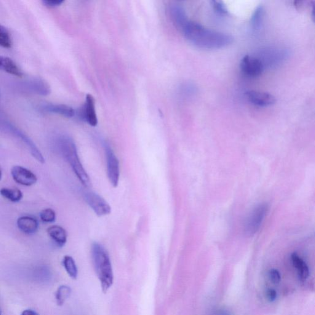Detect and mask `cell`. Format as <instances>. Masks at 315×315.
<instances>
[{
	"label": "cell",
	"mask_w": 315,
	"mask_h": 315,
	"mask_svg": "<svg viewBox=\"0 0 315 315\" xmlns=\"http://www.w3.org/2000/svg\"><path fill=\"white\" fill-rule=\"evenodd\" d=\"M40 218L44 223H54L56 220V214L52 209H46L40 214Z\"/></svg>",
	"instance_id": "cell-25"
},
{
	"label": "cell",
	"mask_w": 315,
	"mask_h": 315,
	"mask_svg": "<svg viewBox=\"0 0 315 315\" xmlns=\"http://www.w3.org/2000/svg\"><path fill=\"white\" fill-rule=\"evenodd\" d=\"M182 32L188 41L202 49H222L234 42V37L228 34L210 30L192 21H189Z\"/></svg>",
	"instance_id": "cell-1"
},
{
	"label": "cell",
	"mask_w": 315,
	"mask_h": 315,
	"mask_svg": "<svg viewBox=\"0 0 315 315\" xmlns=\"http://www.w3.org/2000/svg\"><path fill=\"white\" fill-rule=\"evenodd\" d=\"M212 315H232L230 312L224 309L216 310L213 312Z\"/></svg>",
	"instance_id": "cell-30"
},
{
	"label": "cell",
	"mask_w": 315,
	"mask_h": 315,
	"mask_svg": "<svg viewBox=\"0 0 315 315\" xmlns=\"http://www.w3.org/2000/svg\"><path fill=\"white\" fill-rule=\"evenodd\" d=\"M63 266L69 276L72 279L76 280L78 278V270L74 258L69 256H65L63 260Z\"/></svg>",
	"instance_id": "cell-21"
},
{
	"label": "cell",
	"mask_w": 315,
	"mask_h": 315,
	"mask_svg": "<svg viewBox=\"0 0 315 315\" xmlns=\"http://www.w3.org/2000/svg\"><path fill=\"white\" fill-rule=\"evenodd\" d=\"M246 95L250 103L260 108H268L274 105L276 102V98L269 93L250 90L246 93Z\"/></svg>",
	"instance_id": "cell-11"
},
{
	"label": "cell",
	"mask_w": 315,
	"mask_h": 315,
	"mask_svg": "<svg viewBox=\"0 0 315 315\" xmlns=\"http://www.w3.org/2000/svg\"><path fill=\"white\" fill-rule=\"evenodd\" d=\"M18 89L32 94L46 96L50 94V85L45 80L39 78H33L25 80L18 84Z\"/></svg>",
	"instance_id": "cell-8"
},
{
	"label": "cell",
	"mask_w": 315,
	"mask_h": 315,
	"mask_svg": "<svg viewBox=\"0 0 315 315\" xmlns=\"http://www.w3.org/2000/svg\"><path fill=\"white\" fill-rule=\"evenodd\" d=\"M18 229L26 234H36L39 228V223L36 218L31 216H23L18 220Z\"/></svg>",
	"instance_id": "cell-14"
},
{
	"label": "cell",
	"mask_w": 315,
	"mask_h": 315,
	"mask_svg": "<svg viewBox=\"0 0 315 315\" xmlns=\"http://www.w3.org/2000/svg\"><path fill=\"white\" fill-rule=\"evenodd\" d=\"M0 193L2 197L12 202H20L24 197L22 192L18 188H4Z\"/></svg>",
	"instance_id": "cell-20"
},
{
	"label": "cell",
	"mask_w": 315,
	"mask_h": 315,
	"mask_svg": "<svg viewBox=\"0 0 315 315\" xmlns=\"http://www.w3.org/2000/svg\"><path fill=\"white\" fill-rule=\"evenodd\" d=\"M0 45L6 49H10L12 46V39L10 32L2 26H0Z\"/></svg>",
	"instance_id": "cell-23"
},
{
	"label": "cell",
	"mask_w": 315,
	"mask_h": 315,
	"mask_svg": "<svg viewBox=\"0 0 315 315\" xmlns=\"http://www.w3.org/2000/svg\"><path fill=\"white\" fill-rule=\"evenodd\" d=\"M84 198L87 204L98 217H104L110 214L112 208L110 204L100 194L94 192H88L84 194Z\"/></svg>",
	"instance_id": "cell-7"
},
{
	"label": "cell",
	"mask_w": 315,
	"mask_h": 315,
	"mask_svg": "<svg viewBox=\"0 0 315 315\" xmlns=\"http://www.w3.org/2000/svg\"><path fill=\"white\" fill-rule=\"evenodd\" d=\"M64 2V0H44L42 4L49 8H56L60 6Z\"/></svg>",
	"instance_id": "cell-28"
},
{
	"label": "cell",
	"mask_w": 315,
	"mask_h": 315,
	"mask_svg": "<svg viewBox=\"0 0 315 315\" xmlns=\"http://www.w3.org/2000/svg\"><path fill=\"white\" fill-rule=\"evenodd\" d=\"M212 4L213 9L214 10L215 12H217L218 14L222 16H228L229 14L228 8H226L225 4H224L222 2L212 1Z\"/></svg>",
	"instance_id": "cell-26"
},
{
	"label": "cell",
	"mask_w": 315,
	"mask_h": 315,
	"mask_svg": "<svg viewBox=\"0 0 315 315\" xmlns=\"http://www.w3.org/2000/svg\"><path fill=\"white\" fill-rule=\"evenodd\" d=\"M2 129H4L6 132H10V134L17 138L18 140H20L24 144H25L26 146L28 149V150L30 152L32 156L36 158L40 164H45V159L40 152L39 148H37L36 144L32 141L28 136L24 134V132H21L20 130H18L17 128L13 126L12 124H10V122H4L2 124Z\"/></svg>",
	"instance_id": "cell-4"
},
{
	"label": "cell",
	"mask_w": 315,
	"mask_h": 315,
	"mask_svg": "<svg viewBox=\"0 0 315 315\" xmlns=\"http://www.w3.org/2000/svg\"><path fill=\"white\" fill-rule=\"evenodd\" d=\"M268 276L272 284H279L280 282H281V274H280L279 271L277 270L276 269L271 270L269 272Z\"/></svg>",
	"instance_id": "cell-27"
},
{
	"label": "cell",
	"mask_w": 315,
	"mask_h": 315,
	"mask_svg": "<svg viewBox=\"0 0 315 315\" xmlns=\"http://www.w3.org/2000/svg\"><path fill=\"white\" fill-rule=\"evenodd\" d=\"M311 6H312V20H313L314 23L315 24V2H311Z\"/></svg>",
	"instance_id": "cell-32"
},
{
	"label": "cell",
	"mask_w": 315,
	"mask_h": 315,
	"mask_svg": "<svg viewBox=\"0 0 315 315\" xmlns=\"http://www.w3.org/2000/svg\"><path fill=\"white\" fill-rule=\"evenodd\" d=\"M268 205L262 204L258 206L248 218L246 224V232L248 236H252L258 231L268 215Z\"/></svg>",
	"instance_id": "cell-5"
},
{
	"label": "cell",
	"mask_w": 315,
	"mask_h": 315,
	"mask_svg": "<svg viewBox=\"0 0 315 315\" xmlns=\"http://www.w3.org/2000/svg\"><path fill=\"white\" fill-rule=\"evenodd\" d=\"M34 276L38 282H49L52 278V273L49 268L42 266L36 270Z\"/></svg>",
	"instance_id": "cell-24"
},
{
	"label": "cell",
	"mask_w": 315,
	"mask_h": 315,
	"mask_svg": "<svg viewBox=\"0 0 315 315\" xmlns=\"http://www.w3.org/2000/svg\"><path fill=\"white\" fill-rule=\"evenodd\" d=\"M170 18L176 28L182 30L189 22L188 16L184 8L180 4H173L170 6Z\"/></svg>",
	"instance_id": "cell-13"
},
{
	"label": "cell",
	"mask_w": 315,
	"mask_h": 315,
	"mask_svg": "<svg viewBox=\"0 0 315 315\" xmlns=\"http://www.w3.org/2000/svg\"><path fill=\"white\" fill-rule=\"evenodd\" d=\"M266 298L270 302H274L277 298V292L274 289H269L266 290Z\"/></svg>",
	"instance_id": "cell-29"
},
{
	"label": "cell",
	"mask_w": 315,
	"mask_h": 315,
	"mask_svg": "<svg viewBox=\"0 0 315 315\" xmlns=\"http://www.w3.org/2000/svg\"><path fill=\"white\" fill-rule=\"evenodd\" d=\"M48 236L58 247L63 248L68 242V234L62 226H53L48 229Z\"/></svg>",
	"instance_id": "cell-16"
},
{
	"label": "cell",
	"mask_w": 315,
	"mask_h": 315,
	"mask_svg": "<svg viewBox=\"0 0 315 315\" xmlns=\"http://www.w3.org/2000/svg\"><path fill=\"white\" fill-rule=\"evenodd\" d=\"M240 68L246 76L256 78L262 76L265 66L260 58L253 56H246L242 58Z\"/></svg>",
	"instance_id": "cell-9"
},
{
	"label": "cell",
	"mask_w": 315,
	"mask_h": 315,
	"mask_svg": "<svg viewBox=\"0 0 315 315\" xmlns=\"http://www.w3.org/2000/svg\"><path fill=\"white\" fill-rule=\"evenodd\" d=\"M0 68L6 73L12 74V76L22 78L24 74L12 58L7 57H1L0 58Z\"/></svg>",
	"instance_id": "cell-18"
},
{
	"label": "cell",
	"mask_w": 315,
	"mask_h": 315,
	"mask_svg": "<svg viewBox=\"0 0 315 315\" xmlns=\"http://www.w3.org/2000/svg\"><path fill=\"white\" fill-rule=\"evenodd\" d=\"M72 289L68 286H61L56 293V298L58 306H62L66 300L70 297Z\"/></svg>",
	"instance_id": "cell-22"
},
{
	"label": "cell",
	"mask_w": 315,
	"mask_h": 315,
	"mask_svg": "<svg viewBox=\"0 0 315 315\" xmlns=\"http://www.w3.org/2000/svg\"><path fill=\"white\" fill-rule=\"evenodd\" d=\"M56 144L60 153L70 164L72 170L85 188L92 186V180L80 161L76 143L68 136H60L56 140Z\"/></svg>",
	"instance_id": "cell-2"
},
{
	"label": "cell",
	"mask_w": 315,
	"mask_h": 315,
	"mask_svg": "<svg viewBox=\"0 0 315 315\" xmlns=\"http://www.w3.org/2000/svg\"><path fill=\"white\" fill-rule=\"evenodd\" d=\"M93 264L104 292L110 289L114 282L113 268L110 256L102 244L94 242L92 247Z\"/></svg>",
	"instance_id": "cell-3"
},
{
	"label": "cell",
	"mask_w": 315,
	"mask_h": 315,
	"mask_svg": "<svg viewBox=\"0 0 315 315\" xmlns=\"http://www.w3.org/2000/svg\"><path fill=\"white\" fill-rule=\"evenodd\" d=\"M104 148L106 154L108 178L111 185L116 188L118 186L120 177V162L113 149L108 143L104 144Z\"/></svg>",
	"instance_id": "cell-6"
},
{
	"label": "cell",
	"mask_w": 315,
	"mask_h": 315,
	"mask_svg": "<svg viewBox=\"0 0 315 315\" xmlns=\"http://www.w3.org/2000/svg\"><path fill=\"white\" fill-rule=\"evenodd\" d=\"M21 315H39V314L36 311L32 310H26Z\"/></svg>",
	"instance_id": "cell-31"
},
{
	"label": "cell",
	"mask_w": 315,
	"mask_h": 315,
	"mask_svg": "<svg viewBox=\"0 0 315 315\" xmlns=\"http://www.w3.org/2000/svg\"><path fill=\"white\" fill-rule=\"evenodd\" d=\"M42 111L46 113L60 114L66 118H72L76 116V110L70 106L66 105H56V104H44L41 106Z\"/></svg>",
	"instance_id": "cell-15"
},
{
	"label": "cell",
	"mask_w": 315,
	"mask_h": 315,
	"mask_svg": "<svg viewBox=\"0 0 315 315\" xmlns=\"http://www.w3.org/2000/svg\"><path fill=\"white\" fill-rule=\"evenodd\" d=\"M12 174L16 182L23 186H31L36 184L38 181V178L34 173L20 166H16L12 168Z\"/></svg>",
	"instance_id": "cell-10"
},
{
	"label": "cell",
	"mask_w": 315,
	"mask_h": 315,
	"mask_svg": "<svg viewBox=\"0 0 315 315\" xmlns=\"http://www.w3.org/2000/svg\"><path fill=\"white\" fill-rule=\"evenodd\" d=\"M293 266L298 270V277L302 282H305L310 276V270L302 258L297 254L294 253L292 256Z\"/></svg>",
	"instance_id": "cell-17"
},
{
	"label": "cell",
	"mask_w": 315,
	"mask_h": 315,
	"mask_svg": "<svg viewBox=\"0 0 315 315\" xmlns=\"http://www.w3.org/2000/svg\"><path fill=\"white\" fill-rule=\"evenodd\" d=\"M264 18H265V9L262 6H258L252 18V26L254 32H258L262 28Z\"/></svg>",
	"instance_id": "cell-19"
},
{
	"label": "cell",
	"mask_w": 315,
	"mask_h": 315,
	"mask_svg": "<svg viewBox=\"0 0 315 315\" xmlns=\"http://www.w3.org/2000/svg\"><path fill=\"white\" fill-rule=\"evenodd\" d=\"M82 118L92 127L97 126L98 119L96 114L94 98L90 94H88L84 108L81 112Z\"/></svg>",
	"instance_id": "cell-12"
}]
</instances>
